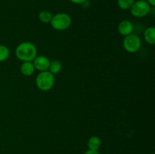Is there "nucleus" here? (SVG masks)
I'll return each instance as SVG.
<instances>
[{"label":"nucleus","mask_w":155,"mask_h":154,"mask_svg":"<svg viewBox=\"0 0 155 154\" xmlns=\"http://www.w3.org/2000/svg\"><path fill=\"white\" fill-rule=\"evenodd\" d=\"M51 18H52V14L48 11H42L39 14V19L43 24L50 23L51 21Z\"/></svg>","instance_id":"obj_12"},{"label":"nucleus","mask_w":155,"mask_h":154,"mask_svg":"<svg viewBox=\"0 0 155 154\" xmlns=\"http://www.w3.org/2000/svg\"><path fill=\"white\" fill-rule=\"evenodd\" d=\"M135 1L136 0H117V5L120 8L123 10H128L132 7Z\"/></svg>","instance_id":"obj_13"},{"label":"nucleus","mask_w":155,"mask_h":154,"mask_svg":"<svg viewBox=\"0 0 155 154\" xmlns=\"http://www.w3.org/2000/svg\"><path fill=\"white\" fill-rule=\"evenodd\" d=\"M151 5L147 2V1L138 0V1H135L130 9L133 16L141 18L147 16L151 11Z\"/></svg>","instance_id":"obj_4"},{"label":"nucleus","mask_w":155,"mask_h":154,"mask_svg":"<svg viewBox=\"0 0 155 154\" xmlns=\"http://www.w3.org/2000/svg\"><path fill=\"white\" fill-rule=\"evenodd\" d=\"M36 86L42 91H48L51 90L54 84V77L49 71L40 72L36 79Z\"/></svg>","instance_id":"obj_2"},{"label":"nucleus","mask_w":155,"mask_h":154,"mask_svg":"<svg viewBox=\"0 0 155 154\" xmlns=\"http://www.w3.org/2000/svg\"><path fill=\"white\" fill-rule=\"evenodd\" d=\"M88 146L89 149L92 150H98L101 145V139L97 136H92L88 140Z\"/></svg>","instance_id":"obj_10"},{"label":"nucleus","mask_w":155,"mask_h":154,"mask_svg":"<svg viewBox=\"0 0 155 154\" xmlns=\"http://www.w3.org/2000/svg\"><path fill=\"white\" fill-rule=\"evenodd\" d=\"M33 61V64L34 66V68L37 69V70L42 72V71H46L47 69H48V66H49L50 64V60L45 56L36 57Z\"/></svg>","instance_id":"obj_6"},{"label":"nucleus","mask_w":155,"mask_h":154,"mask_svg":"<svg viewBox=\"0 0 155 154\" xmlns=\"http://www.w3.org/2000/svg\"><path fill=\"white\" fill-rule=\"evenodd\" d=\"M147 2L151 5V7H154L155 6V0H147Z\"/></svg>","instance_id":"obj_17"},{"label":"nucleus","mask_w":155,"mask_h":154,"mask_svg":"<svg viewBox=\"0 0 155 154\" xmlns=\"http://www.w3.org/2000/svg\"><path fill=\"white\" fill-rule=\"evenodd\" d=\"M14 1H15V0H14Z\"/></svg>","instance_id":"obj_19"},{"label":"nucleus","mask_w":155,"mask_h":154,"mask_svg":"<svg viewBox=\"0 0 155 154\" xmlns=\"http://www.w3.org/2000/svg\"><path fill=\"white\" fill-rule=\"evenodd\" d=\"M35 68L32 62H24L21 66V72L26 76L31 75L34 72Z\"/></svg>","instance_id":"obj_9"},{"label":"nucleus","mask_w":155,"mask_h":154,"mask_svg":"<svg viewBox=\"0 0 155 154\" xmlns=\"http://www.w3.org/2000/svg\"><path fill=\"white\" fill-rule=\"evenodd\" d=\"M144 38L145 42L149 45L155 44V28L154 27H149L144 32Z\"/></svg>","instance_id":"obj_8"},{"label":"nucleus","mask_w":155,"mask_h":154,"mask_svg":"<svg viewBox=\"0 0 155 154\" xmlns=\"http://www.w3.org/2000/svg\"><path fill=\"white\" fill-rule=\"evenodd\" d=\"M72 3L74 4H77V5H82L86 1V0H70Z\"/></svg>","instance_id":"obj_15"},{"label":"nucleus","mask_w":155,"mask_h":154,"mask_svg":"<svg viewBox=\"0 0 155 154\" xmlns=\"http://www.w3.org/2000/svg\"><path fill=\"white\" fill-rule=\"evenodd\" d=\"M10 55L9 50L5 45H0V62H3L7 60Z\"/></svg>","instance_id":"obj_14"},{"label":"nucleus","mask_w":155,"mask_h":154,"mask_svg":"<svg viewBox=\"0 0 155 154\" xmlns=\"http://www.w3.org/2000/svg\"><path fill=\"white\" fill-rule=\"evenodd\" d=\"M151 154H154V153H151Z\"/></svg>","instance_id":"obj_18"},{"label":"nucleus","mask_w":155,"mask_h":154,"mask_svg":"<svg viewBox=\"0 0 155 154\" xmlns=\"http://www.w3.org/2000/svg\"><path fill=\"white\" fill-rule=\"evenodd\" d=\"M124 49L130 53H136L140 49L142 42L139 36L136 34H131L125 36L123 42Z\"/></svg>","instance_id":"obj_5"},{"label":"nucleus","mask_w":155,"mask_h":154,"mask_svg":"<svg viewBox=\"0 0 155 154\" xmlns=\"http://www.w3.org/2000/svg\"><path fill=\"white\" fill-rule=\"evenodd\" d=\"M83 154H99L98 150H92V149H88Z\"/></svg>","instance_id":"obj_16"},{"label":"nucleus","mask_w":155,"mask_h":154,"mask_svg":"<svg viewBox=\"0 0 155 154\" xmlns=\"http://www.w3.org/2000/svg\"><path fill=\"white\" fill-rule=\"evenodd\" d=\"M117 30L120 34L124 36H127L133 33V25L130 21L124 20V21H122L120 23L119 25H118Z\"/></svg>","instance_id":"obj_7"},{"label":"nucleus","mask_w":155,"mask_h":154,"mask_svg":"<svg viewBox=\"0 0 155 154\" xmlns=\"http://www.w3.org/2000/svg\"><path fill=\"white\" fill-rule=\"evenodd\" d=\"M62 68V65L61 62L58 60H53V61L50 62L49 66H48V69L49 72L54 75V74H57L61 72Z\"/></svg>","instance_id":"obj_11"},{"label":"nucleus","mask_w":155,"mask_h":154,"mask_svg":"<svg viewBox=\"0 0 155 154\" xmlns=\"http://www.w3.org/2000/svg\"><path fill=\"white\" fill-rule=\"evenodd\" d=\"M37 49L31 42H24L18 45L15 50L16 57L23 62H32L36 57Z\"/></svg>","instance_id":"obj_1"},{"label":"nucleus","mask_w":155,"mask_h":154,"mask_svg":"<svg viewBox=\"0 0 155 154\" xmlns=\"http://www.w3.org/2000/svg\"><path fill=\"white\" fill-rule=\"evenodd\" d=\"M51 27L58 31H64L71 27L72 19L71 16L66 13H58L52 16L50 22Z\"/></svg>","instance_id":"obj_3"}]
</instances>
